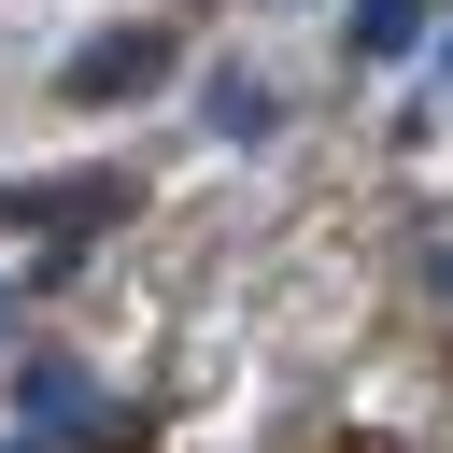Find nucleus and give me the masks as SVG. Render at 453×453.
Returning <instances> with one entry per match:
<instances>
[{
	"label": "nucleus",
	"instance_id": "nucleus-1",
	"mask_svg": "<svg viewBox=\"0 0 453 453\" xmlns=\"http://www.w3.org/2000/svg\"><path fill=\"white\" fill-rule=\"evenodd\" d=\"M14 411L57 425V439H127V411H99V382H85L71 354H28V368H14Z\"/></svg>",
	"mask_w": 453,
	"mask_h": 453
},
{
	"label": "nucleus",
	"instance_id": "nucleus-2",
	"mask_svg": "<svg viewBox=\"0 0 453 453\" xmlns=\"http://www.w3.org/2000/svg\"><path fill=\"white\" fill-rule=\"evenodd\" d=\"M156 71H170V28H99V42H85L57 85H71V99H142Z\"/></svg>",
	"mask_w": 453,
	"mask_h": 453
},
{
	"label": "nucleus",
	"instance_id": "nucleus-3",
	"mask_svg": "<svg viewBox=\"0 0 453 453\" xmlns=\"http://www.w3.org/2000/svg\"><path fill=\"white\" fill-rule=\"evenodd\" d=\"M212 127H226V142H269V127H283V99H269L255 71H212Z\"/></svg>",
	"mask_w": 453,
	"mask_h": 453
},
{
	"label": "nucleus",
	"instance_id": "nucleus-4",
	"mask_svg": "<svg viewBox=\"0 0 453 453\" xmlns=\"http://www.w3.org/2000/svg\"><path fill=\"white\" fill-rule=\"evenodd\" d=\"M425 42V0H354V57H411Z\"/></svg>",
	"mask_w": 453,
	"mask_h": 453
},
{
	"label": "nucleus",
	"instance_id": "nucleus-5",
	"mask_svg": "<svg viewBox=\"0 0 453 453\" xmlns=\"http://www.w3.org/2000/svg\"><path fill=\"white\" fill-rule=\"evenodd\" d=\"M14 453H28V439H14Z\"/></svg>",
	"mask_w": 453,
	"mask_h": 453
}]
</instances>
